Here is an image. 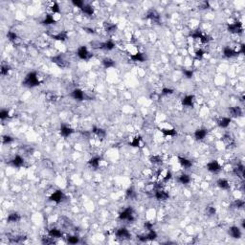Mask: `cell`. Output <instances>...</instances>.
I'll use <instances>...</instances> for the list:
<instances>
[{"label": "cell", "mask_w": 245, "mask_h": 245, "mask_svg": "<svg viewBox=\"0 0 245 245\" xmlns=\"http://www.w3.org/2000/svg\"><path fill=\"white\" fill-rule=\"evenodd\" d=\"M22 84L24 86L26 87H35V86H39L40 84V82L39 79V77H38V74H36V72H30L28 74L25 76L24 78L23 82H22Z\"/></svg>", "instance_id": "cell-1"}, {"label": "cell", "mask_w": 245, "mask_h": 245, "mask_svg": "<svg viewBox=\"0 0 245 245\" xmlns=\"http://www.w3.org/2000/svg\"><path fill=\"white\" fill-rule=\"evenodd\" d=\"M119 219L120 220H125V221H128V222H132L134 221V212L133 209L131 207H127L126 208L125 210H122L120 213H119Z\"/></svg>", "instance_id": "cell-2"}, {"label": "cell", "mask_w": 245, "mask_h": 245, "mask_svg": "<svg viewBox=\"0 0 245 245\" xmlns=\"http://www.w3.org/2000/svg\"><path fill=\"white\" fill-rule=\"evenodd\" d=\"M77 56L79 57V59H81L82 60H88L92 58L93 55L89 52L86 46H81L77 50Z\"/></svg>", "instance_id": "cell-3"}, {"label": "cell", "mask_w": 245, "mask_h": 245, "mask_svg": "<svg viewBox=\"0 0 245 245\" xmlns=\"http://www.w3.org/2000/svg\"><path fill=\"white\" fill-rule=\"evenodd\" d=\"M227 30L230 33H233V34H241L243 32L242 23L240 21H236L234 23H231L227 26Z\"/></svg>", "instance_id": "cell-4"}, {"label": "cell", "mask_w": 245, "mask_h": 245, "mask_svg": "<svg viewBox=\"0 0 245 245\" xmlns=\"http://www.w3.org/2000/svg\"><path fill=\"white\" fill-rule=\"evenodd\" d=\"M65 199V195L64 193L61 192V191H56V192H54L51 195H50V197H49V200L50 201H53L55 202L56 204H59L61 203L63 200Z\"/></svg>", "instance_id": "cell-5"}, {"label": "cell", "mask_w": 245, "mask_h": 245, "mask_svg": "<svg viewBox=\"0 0 245 245\" xmlns=\"http://www.w3.org/2000/svg\"><path fill=\"white\" fill-rule=\"evenodd\" d=\"M116 237L119 240H129L131 237V234L126 228H120L115 233Z\"/></svg>", "instance_id": "cell-6"}, {"label": "cell", "mask_w": 245, "mask_h": 245, "mask_svg": "<svg viewBox=\"0 0 245 245\" xmlns=\"http://www.w3.org/2000/svg\"><path fill=\"white\" fill-rule=\"evenodd\" d=\"M70 97H72L74 100H77V101H83L86 96H85V93L79 88H76L73 90L71 93H70Z\"/></svg>", "instance_id": "cell-7"}, {"label": "cell", "mask_w": 245, "mask_h": 245, "mask_svg": "<svg viewBox=\"0 0 245 245\" xmlns=\"http://www.w3.org/2000/svg\"><path fill=\"white\" fill-rule=\"evenodd\" d=\"M207 169L211 171V173H218V171L221 170V166L219 165V163L216 160H213L207 164Z\"/></svg>", "instance_id": "cell-8"}, {"label": "cell", "mask_w": 245, "mask_h": 245, "mask_svg": "<svg viewBox=\"0 0 245 245\" xmlns=\"http://www.w3.org/2000/svg\"><path fill=\"white\" fill-rule=\"evenodd\" d=\"M154 196L157 200H160V201H165L169 199V194L166 192L164 191V190H161V189H157L155 191V193H154Z\"/></svg>", "instance_id": "cell-9"}, {"label": "cell", "mask_w": 245, "mask_h": 245, "mask_svg": "<svg viewBox=\"0 0 245 245\" xmlns=\"http://www.w3.org/2000/svg\"><path fill=\"white\" fill-rule=\"evenodd\" d=\"M195 97L193 95H187L182 99V105L184 106H188V107H193V103H194V100Z\"/></svg>", "instance_id": "cell-10"}, {"label": "cell", "mask_w": 245, "mask_h": 245, "mask_svg": "<svg viewBox=\"0 0 245 245\" xmlns=\"http://www.w3.org/2000/svg\"><path fill=\"white\" fill-rule=\"evenodd\" d=\"M229 234L233 238H236V240H238V238L241 237V230L237 227V226H232L229 229Z\"/></svg>", "instance_id": "cell-11"}, {"label": "cell", "mask_w": 245, "mask_h": 245, "mask_svg": "<svg viewBox=\"0 0 245 245\" xmlns=\"http://www.w3.org/2000/svg\"><path fill=\"white\" fill-rule=\"evenodd\" d=\"M229 113H230L231 117L237 118V117H240V116L242 115V109L240 106H232L229 108Z\"/></svg>", "instance_id": "cell-12"}, {"label": "cell", "mask_w": 245, "mask_h": 245, "mask_svg": "<svg viewBox=\"0 0 245 245\" xmlns=\"http://www.w3.org/2000/svg\"><path fill=\"white\" fill-rule=\"evenodd\" d=\"M59 132H60L61 136L64 137V138H67V137H69L73 132H74V130H73V128H71L70 126L62 125L60 126V131Z\"/></svg>", "instance_id": "cell-13"}, {"label": "cell", "mask_w": 245, "mask_h": 245, "mask_svg": "<svg viewBox=\"0 0 245 245\" xmlns=\"http://www.w3.org/2000/svg\"><path fill=\"white\" fill-rule=\"evenodd\" d=\"M130 59L133 60V61H138V62H144L146 59V57L144 53H141V52H137L133 55H130Z\"/></svg>", "instance_id": "cell-14"}, {"label": "cell", "mask_w": 245, "mask_h": 245, "mask_svg": "<svg viewBox=\"0 0 245 245\" xmlns=\"http://www.w3.org/2000/svg\"><path fill=\"white\" fill-rule=\"evenodd\" d=\"M207 134H208L207 129H205V128H199V129L195 130L194 138H195V140H197V141H201L207 136Z\"/></svg>", "instance_id": "cell-15"}, {"label": "cell", "mask_w": 245, "mask_h": 245, "mask_svg": "<svg viewBox=\"0 0 245 245\" xmlns=\"http://www.w3.org/2000/svg\"><path fill=\"white\" fill-rule=\"evenodd\" d=\"M11 164L15 168H21L24 165V159L20 155H15L13 160L11 161Z\"/></svg>", "instance_id": "cell-16"}, {"label": "cell", "mask_w": 245, "mask_h": 245, "mask_svg": "<svg viewBox=\"0 0 245 245\" xmlns=\"http://www.w3.org/2000/svg\"><path fill=\"white\" fill-rule=\"evenodd\" d=\"M233 171H234V173L237 177H240V178H241V179L244 178V166L242 164H237V166H236L234 168Z\"/></svg>", "instance_id": "cell-17"}, {"label": "cell", "mask_w": 245, "mask_h": 245, "mask_svg": "<svg viewBox=\"0 0 245 245\" xmlns=\"http://www.w3.org/2000/svg\"><path fill=\"white\" fill-rule=\"evenodd\" d=\"M178 162L180 163V165L184 169H190V168H192V166H193V162L190 160V159L186 158V157L179 156L178 157Z\"/></svg>", "instance_id": "cell-18"}, {"label": "cell", "mask_w": 245, "mask_h": 245, "mask_svg": "<svg viewBox=\"0 0 245 245\" xmlns=\"http://www.w3.org/2000/svg\"><path fill=\"white\" fill-rule=\"evenodd\" d=\"M237 52L235 51L234 49H232L230 47H224L223 49V56L228 58V59H231V58H234L236 56H237Z\"/></svg>", "instance_id": "cell-19"}, {"label": "cell", "mask_w": 245, "mask_h": 245, "mask_svg": "<svg viewBox=\"0 0 245 245\" xmlns=\"http://www.w3.org/2000/svg\"><path fill=\"white\" fill-rule=\"evenodd\" d=\"M146 18H149V19L154 21V22H159V20H160V15H159V14L156 11L151 10L146 14Z\"/></svg>", "instance_id": "cell-20"}, {"label": "cell", "mask_w": 245, "mask_h": 245, "mask_svg": "<svg viewBox=\"0 0 245 245\" xmlns=\"http://www.w3.org/2000/svg\"><path fill=\"white\" fill-rule=\"evenodd\" d=\"M100 48L102 49V50H106V51H111L115 48V43L112 40H107L106 42H102V43H101Z\"/></svg>", "instance_id": "cell-21"}, {"label": "cell", "mask_w": 245, "mask_h": 245, "mask_svg": "<svg viewBox=\"0 0 245 245\" xmlns=\"http://www.w3.org/2000/svg\"><path fill=\"white\" fill-rule=\"evenodd\" d=\"M92 132H93L96 136H98L101 139H103L106 136V131L105 129H102L101 127H97V126H93V129H92Z\"/></svg>", "instance_id": "cell-22"}, {"label": "cell", "mask_w": 245, "mask_h": 245, "mask_svg": "<svg viewBox=\"0 0 245 245\" xmlns=\"http://www.w3.org/2000/svg\"><path fill=\"white\" fill-rule=\"evenodd\" d=\"M20 214L18 213H10L8 217H7V221L9 223H15V222H18L20 220Z\"/></svg>", "instance_id": "cell-23"}, {"label": "cell", "mask_w": 245, "mask_h": 245, "mask_svg": "<svg viewBox=\"0 0 245 245\" xmlns=\"http://www.w3.org/2000/svg\"><path fill=\"white\" fill-rule=\"evenodd\" d=\"M101 161H102V157L95 156V157H92L90 160L88 161V165H89V166H91V167L97 169V168H99Z\"/></svg>", "instance_id": "cell-24"}, {"label": "cell", "mask_w": 245, "mask_h": 245, "mask_svg": "<svg viewBox=\"0 0 245 245\" xmlns=\"http://www.w3.org/2000/svg\"><path fill=\"white\" fill-rule=\"evenodd\" d=\"M81 11L82 12V14H84L85 15H88V16H91V15H94V8L92 7L91 5H88V4H85L81 9Z\"/></svg>", "instance_id": "cell-25"}, {"label": "cell", "mask_w": 245, "mask_h": 245, "mask_svg": "<svg viewBox=\"0 0 245 245\" xmlns=\"http://www.w3.org/2000/svg\"><path fill=\"white\" fill-rule=\"evenodd\" d=\"M232 122L231 117H223L218 121V126L221 128H227Z\"/></svg>", "instance_id": "cell-26"}, {"label": "cell", "mask_w": 245, "mask_h": 245, "mask_svg": "<svg viewBox=\"0 0 245 245\" xmlns=\"http://www.w3.org/2000/svg\"><path fill=\"white\" fill-rule=\"evenodd\" d=\"M216 184L221 190H229L230 189V183H229V181L227 179L220 178V179L217 180Z\"/></svg>", "instance_id": "cell-27"}, {"label": "cell", "mask_w": 245, "mask_h": 245, "mask_svg": "<svg viewBox=\"0 0 245 245\" xmlns=\"http://www.w3.org/2000/svg\"><path fill=\"white\" fill-rule=\"evenodd\" d=\"M102 64L103 65L105 68L108 69V68H111V67L115 66V61L110 58H106L102 60Z\"/></svg>", "instance_id": "cell-28"}, {"label": "cell", "mask_w": 245, "mask_h": 245, "mask_svg": "<svg viewBox=\"0 0 245 245\" xmlns=\"http://www.w3.org/2000/svg\"><path fill=\"white\" fill-rule=\"evenodd\" d=\"M52 61L54 63H56L58 66L61 67V68H63V67L66 66V63H65V60L61 58V56H56L52 58Z\"/></svg>", "instance_id": "cell-29"}, {"label": "cell", "mask_w": 245, "mask_h": 245, "mask_svg": "<svg viewBox=\"0 0 245 245\" xmlns=\"http://www.w3.org/2000/svg\"><path fill=\"white\" fill-rule=\"evenodd\" d=\"M51 38H53L54 39L56 40H59V41H65L67 39H68V35H67L66 32H59L57 35H51Z\"/></svg>", "instance_id": "cell-30"}, {"label": "cell", "mask_w": 245, "mask_h": 245, "mask_svg": "<svg viewBox=\"0 0 245 245\" xmlns=\"http://www.w3.org/2000/svg\"><path fill=\"white\" fill-rule=\"evenodd\" d=\"M160 131L163 133V135L166 136V137H168V136H169V137L175 136L177 134V132H176V130L174 129V128H170V129H168V128H161Z\"/></svg>", "instance_id": "cell-31"}, {"label": "cell", "mask_w": 245, "mask_h": 245, "mask_svg": "<svg viewBox=\"0 0 245 245\" xmlns=\"http://www.w3.org/2000/svg\"><path fill=\"white\" fill-rule=\"evenodd\" d=\"M48 234H49V236L54 237V238H60L61 237H62V233H61V231L59 229H56V228L51 229L50 231H49Z\"/></svg>", "instance_id": "cell-32"}, {"label": "cell", "mask_w": 245, "mask_h": 245, "mask_svg": "<svg viewBox=\"0 0 245 245\" xmlns=\"http://www.w3.org/2000/svg\"><path fill=\"white\" fill-rule=\"evenodd\" d=\"M105 29L107 33L111 34V33H114L116 30H117V25L114 23H109V22H106L105 23Z\"/></svg>", "instance_id": "cell-33"}, {"label": "cell", "mask_w": 245, "mask_h": 245, "mask_svg": "<svg viewBox=\"0 0 245 245\" xmlns=\"http://www.w3.org/2000/svg\"><path fill=\"white\" fill-rule=\"evenodd\" d=\"M57 20L55 19L54 16L52 15H47L46 17L44 18V20L42 21L43 25H52V24H56Z\"/></svg>", "instance_id": "cell-34"}, {"label": "cell", "mask_w": 245, "mask_h": 245, "mask_svg": "<svg viewBox=\"0 0 245 245\" xmlns=\"http://www.w3.org/2000/svg\"><path fill=\"white\" fill-rule=\"evenodd\" d=\"M178 181L179 183L183 184V185H188V184L191 182V177L186 173H183L178 177Z\"/></svg>", "instance_id": "cell-35"}, {"label": "cell", "mask_w": 245, "mask_h": 245, "mask_svg": "<svg viewBox=\"0 0 245 245\" xmlns=\"http://www.w3.org/2000/svg\"><path fill=\"white\" fill-rule=\"evenodd\" d=\"M245 206V201L242 199H237L232 203V207L236 208V209H242Z\"/></svg>", "instance_id": "cell-36"}, {"label": "cell", "mask_w": 245, "mask_h": 245, "mask_svg": "<svg viewBox=\"0 0 245 245\" xmlns=\"http://www.w3.org/2000/svg\"><path fill=\"white\" fill-rule=\"evenodd\" d=\"M146 240H148V241L154 240H156V237H157V233L153 229L149 230V231H148V234L146 235Z\"/></svg>", "instance_id": "cell-37"}, {"label": "cell", "mask_w": 245, "mask_h": 245, "mask_svg": "<svg viewBox=\"0 0 245 245\" xmlns=\"http://www.w3.org/2000/svg\"><path fill=\"white\" fill-rule=\"evenodd\" d=\"M7 39L12 42H15V40L18 39V36L15 32H13V31H9V32L7 33Z\"/></svg>", "instance_id": "cell-38"}, {"label": "cell", "mask_w": 245, "mask_h": 245, "mask_svg": "<svg viewBox=\"0 0 245 245\" xmlns=\"http://www.w3.org/2000/svg\"><path fill=\"white\" fill-rule=\"evenodd\" d=\"M141 141H142V138H141L140 136L135 137V138H133V140L129 143V145L131 146H134V148H138V146H141Z\"/></svg>", "instance_id": "cell-39"}, {"label": "cell", "mask_w": 245, "mask_h": 245, "mask_svg": "<svg viewBox=\"0 0 245 245\" xmlns=\"http://www.w3.org/2000/svg\"><path fill=\"white\" fill-rule=\"evenodd\" d=\"M67 242L70 244H77L79 242V237L77 236H70L67 237Z\"/></svg>", "instance_id": "cell-40"}, {"label": "cell", "mask_w": 245, "mask_h": 245, "mask_svg": "<svg viewBox=\"0 0 245 245\" xmlns=\"http://www.w3.org/2000/svg\"><path fill=\"white\" fill-rule=\"evenodd\" d=\"M51 11L52 13L55 15V14H59L60 13V8H59V5L57 3V2H54L51 6Z\"/></svg>", "instance_id": "cell-41"}, {"label": "cell", "mask_w": 245, "mask_h": 245, "mask_svg": "<svg viewBox=\"0 0 245 245\" xmlns=\"http://www.w3.org/2000/svg\"><path fill=\"white\" fill-rule=\"evenodd\" d=\"M11 70V67L8 66V65H2L1 68H0V74L2 76H7L9 71Z\"/></svg>", "instance_id": "cell-42"}, {"label": "cell", "mask_w": 245, "mask_h": 245, "mask_svg": "<svg viewBox=\"0 0 245 245\" xmlns=\"http://www.w3.org/2000/svg\"><path fill=\"white\" fill-rule=\"evenodd\" d=\"M13 142H14V138L10 135H4L2 138V143L4 145H8V144H11Z\"/></svg>", "instance_id": "cell-43"}, {"label": "cell", "mask_w": 245, "mask_h": 245, "mask_svg": "<svg viewBox=\"0 0 245 245\" xmlns=\"http://www.w3.org/2000/svg\"><path fill=\"white\" fill-rule=\"evenodd\" d=\"M9 110L7 109H2L1 111H0V119H1L2 121L6 120V119H8L9 118Z\"/></svg>", "instance_id": "cell-44"}, {"label": "cell", "mask_w": 245, "mask_h": 245, "mask_svg": "<svg viewBox=\"0 0 245 245\" xmlns=\"http://www.w3.org/2000/svg\"><path fill=\"white\" fill-rule=\"evenodd\" d=\"M149 160L153 164H160V163H162V158L159 156V155H153V156H151Z\"/></svg>", "instance_id": "cell-45"}, {"label": "cell", "mask_w": 245, "mask_h": 245, "mask_svg": "<svg viewBox=\"0 0 245 245\" xmlns=\"http://www.w3.org/2000/svg\"><path fill=\"white\" fill-rule=\"evenodd\" d=\"M203 35H204V34H202L200 31H195V32H193L191 35V36L193 39H199V40L202 39V36H203Z\"/></svg>", "instance_id": "cell-46"}, {"label": "cell", "mask_w": 245, "mask_h": 245, "mask_svg": "<svg viewBox=\"0 0 245 245\" xmlns=\"http://www.w3.org/2000/svg\"><path fill=\"white\" fill-rule=\"evenodd\" d=\"M72 4L75 6V7L79 8V9H82L83 6L85 5V3L82 1V0H73L72 1Z\"/></svg>", "instance_id": "cell-47"}, {"label": "cell", "mask_w": 245, "mask_h": 245, "mask_svg": "<svg viewBox=\"0 0 245 245\" xmlns=\"http://www.w3.org/2000/svg\"><path fill=\"white\" fill-rule=\"evenodd\" d=\"M126 195L127 198H134V197H135V191L133 190V188L127 189V191L126 193Z\"/></svg>", "instance_id": "cell-48"}, {"label": "cell", "mask_w": 245, "mask_h": 245, "mask_svg": "<svg viewBox=\"0 0 245 245\" xmlns=\"http://www.w3.org/2000/svg\"><path fill=\"white\" fill-rule=\"evenodd\" d=\"M183 74L187 79H192L193 77V70H189V69H185V70H183Z\"/></svg>", "instance_id": "cell-49"}, {"label": "cell", "mask_w": 245, "mask_h": 245, "mask_svg": "<svg viewBox=\"0 0 245 245\" xmlns=\"http://www.w3.org/2000/svg\"><path fill=\"white\" fill-rule=\"evenodd\" d=\"M207 213L209 214L210 216H214V214L216 213V209L214 207H213V206H209L207 208Z\"/></svg>", "instance_id": "cell-50"}, {"label": "cell", "mask_w": 245, "mask_h": 245, "mask_svg": "<svg viewBox=\"0 0 245 245\" xmlns=\"http://www.w3.org/2000/svg\"><path fill=\"white\" fill-rule=\"evenodd\" d=\"M173 89H171V88H168V87H165L162 89L161 91V94L164 95V96H167V95H170V94H173Z\"/></svg>", "instance_id": "cell-51"}, {"label": "cell", "mask_w": 245, "mask_h": 245, "mask_svg": "<svg viewBox=\"0 0 245 245\" xmlns=\"http://www.w3.org/2000/svg\"><path fill=\"white\" fill-rule=\"evenodd\" d=\"M55 241H54V237L49 236V237H44L43 240H42V243L43 244H53Z\"/></svg>", "instance_id": "cell-52"}, {"label": "cell", "mask_w": 245, "mask_h": 245, "mask_svg": "<svg viewBox=\"0 0 245 245\" xmlns=\"http://www.w3.org/2000/svg\"><path fill=\"white\" fill-rule=\"evenodd\" d=\"M204 54H205V51L204 50H202V49H198V50L195 51V57L200 59L203 58Z\"/></svg>", "instance_id": "cell-53"}, {"label": "cell", "mask_w": 245, "mask_h": 245, "mask_svg": "<svg viewBox=\"0 0 245 245\" xmlns=\"http://www.w3.org/2000/svg\"><path fill=\"white\" fill-rule=\"evenodd\" d=\"M171 177H173V173H171L170 171H167L166 175L163 177V182H168L169 180L171 179Z\"/></svg>", "instance_id": "cell-54"}, {"label": "cell", "mask_w": 245, "mask_h": 245, "mask_svg": "<svg viewBox=\"0 0 245 245\" xmlns=\"http://www.w3.org/2000/svg\"><path fill=\"white\" fill-rule=\"evenodd\" d=\"M144 227L146 228V230L149 231V230H152V229H153V224H152L151 222L146 221V222L144 223Z\"/></svg>", "instance_id": "cell-55"}, {"label": "cell", "mask_w": 245, "mask_h": 245, "mask_svg": "<svg viewBox=\"0 0 245 245\" xmlns=\"http://www.w3.org/2000/svg\"><path fill=\"white\" fill-rule=\"evenodd\" d=\"M237 54H245V45L244 44H241L240 45V49L238 51H237Z\"/></svg>", "instance_id": "cell-56"}]
</instances>
